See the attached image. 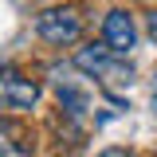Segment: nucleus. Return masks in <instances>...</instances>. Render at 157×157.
<instances>
[{
    "label": "nucleus",
    "instance_id": "nucleus-2",
    "mask_svg": "<svg viewBox=\"0 0 157 157\" xmlns=\"http://www.w3.org/2000/svg\"><path fill=\"white\" fill-rule=\"evenodd\" d=\"M36 36L51 47H71L82 39V16H78L75 4H59L36 16Z\"/></svg>",
    "mask_w": 157,
    "mask_h": 157
},
{
    "label": "nucleus",
    "instance_id": "nucleus-4",
    "mask_svg": "<svg viewBox=\"0 0 157 157\" xmlns=\"http://www.w3.org/2000/svg\"><path fill=\"white\" fill-rule=\"evenodd\" d=\"M102 43H106L110 51H118V55H130V51H134V43H137L134 16H130V12H122V8L106 12V20H102Z\"/></svg>",
    "mask_w": 157,
    "mask_h": 157
},
{
    "label": "nucleus",
    "instance_id": "nucleus-3",
    "mask_svg": "<svg viewBox=\"0 0 157 157\" xmlns=\"http://www.w3.org/2000/svg\"><path fill=\"white\" fill-rule=\"evenodd\" d=\"M39 102V82L16 67H0V106L4 110H32Z\"/></svg>",
    "mask_w": 157,
    "mask_h": 157
},
{
    "label": "nucleus",
    "instance_id": "nucleus-6",
    "mask_svg": "<svg viewBox=\"0 0 157 157\" xmlns=\"http://www.w3.org/2000/svg\"><path fill=\"white\" fill-rule=\"evenodd\" d=\"M145 32H149V39L157 43V12H149V20H145Z\"/></svg>",
    "mask_w": 157,
    "mask_h": 157
},
{
    "label": "nucleus",
    "instance_id": "nucleus-1",
    "mask_svg": "<svg viewBox=\"0 0 157 157\" xmlns=\"http://www.w3.org/2000/svg\"><path fill=\"white\" fill-rule=\"evenodd\" d=\"M75 67L82 71V75L98 78L102 86H130V82H134L130 59L118 55V51H110L106 43H102V47H82V51L75 55Z\"/></svg>",
    "mask_w": 157,
    "mask_h": 157
},
{
    "label": "nucleus",
    "instance_id": "nucleus-5",
    "mask_svg": "<svg viewBox=\"0 0 157 157\" xmlns=\"http://www.w3.org/2000/svg\"><path fill=\"white\" fill-rule=\"evenodd\" d=\"M32 130L16 118H0V157H32Z\"/></svg>",
    "mask_w": 157,
    "mask_h": 157
},
{
    "label": "nucleus",
    "instance_id": "nucleus-7",
    "mask_svg": "<svg viewBox=\"0 0 157 157\" xmlns=\"http://www.w3.org/2000/svg\"><path fill=\"white\" fill-rule=\"evenodd\" d=\"M98 157H134V153H130V149H118V145H114V149H102Z\"/></svg>",
    "mask_w": 157,
    "mask_h": 157
}]
</instances>
